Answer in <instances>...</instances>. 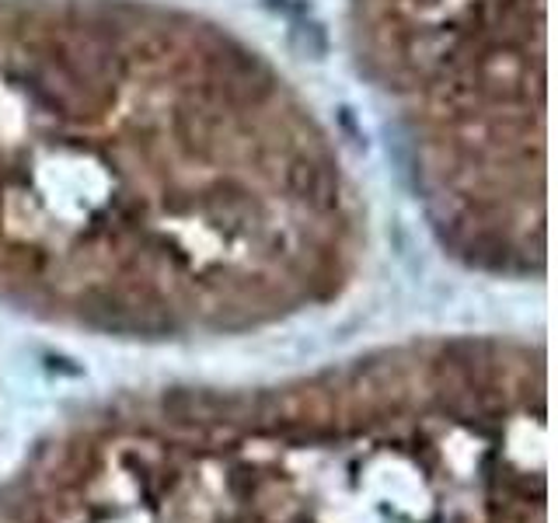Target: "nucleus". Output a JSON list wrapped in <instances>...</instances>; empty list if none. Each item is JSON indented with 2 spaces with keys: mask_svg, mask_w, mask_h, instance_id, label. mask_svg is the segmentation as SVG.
<instances>
[{
  "mask_svg": "<svg viewBox=\"0 0 558 523\" xmlns=\"http://www.w3.org/2000/svg\"><path fill=\"white\" fill-rule=\"evenodd\" d=\"M349 60L429 231L468 266L545 258L548 0H342Z\"/></svg>",
  "mask_w": 558,
  "mask_h": 523,
  "instance_id": "obj_2",
  "label": "nucleus"
},
{
  "mask_svg": "<svg viewBox=\"0 0 558 523\" xmlns=\"http://www.w3.org/2000/svg\"><path fill=\"white\" fill-rule=\"evenodd\" d=\"M336 133L168 0H0V293L165 336L325 301L363 248Z\"/></svg>",
  "mask_w": 558,
  "mask_h": 523,
  "instance_id": "obj_1",
  "label": "nucleus"
}]
</instances>
